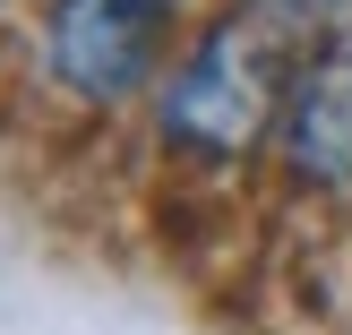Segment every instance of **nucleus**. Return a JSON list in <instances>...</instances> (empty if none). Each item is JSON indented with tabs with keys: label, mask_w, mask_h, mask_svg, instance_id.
Segmentation results:
<instances>
[{
	"label": "nucleus",
	"mask_w": 352,
	"mask_h": 335,
	"mask_svg": "<svg viewBox=\"0 0 352 335\" xmlns=\"http://www.w3.org/2000/svg\"><path fill=\"white\" fill-rule=\"evenodd\" d=\"M284 164L318 189L352 181V26H336L318 52L301 61L284 103Z\"/></svg>",
	"instance_id": "obj_3"
},
{
	"label": "nucleus",
	"mask_w": 352,
	"mask_h": 335,
	"mask_svg": "<svg viewBox=\"0 0 352 335\" xmlns=\"http://www.w3.org/2000/svg\"><path fill=\"white\" fill-rule=\"evenodd\" d=\"M301 0H250L223 26L198 34L181 69L164 86V138L198 155H241L250 138H267V120L292 103L301 78Z\"/></svg>",
	"instance_id": "obj_1"
},
{
	"label": "nucleus",
	"mask_w": 352,
	"mask_h": 335,
	"mask_svg": "<svg viewBox=\"0 0 352 335\" xmlns=\"http://www.w3.org/2000/svg\"><path fill=\"white\" fill-rule=\"evenodd\" d=\"M164 26H172V0H52V26H43L52 78L86 103H120L155 69Z\"/></svg>",
	"instance_id": "obj_2"
}]
</instances>
